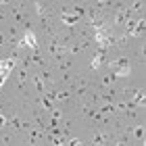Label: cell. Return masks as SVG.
<instances>
[{"mask_svg": "<svg viewBox=\"0 0 146 146\" xmlns=\"http://www.w3.org/2000/svg\"><path fill=\"white\" fill-rule=\"evenodd\" d=\"M109 69L115 73V77H127L131 73V65L127 58H119V61H111L109 63Z\"/></svg>", "mask_w": 146, "mask_h": 146, "instance_id": "6da1fadb", "label": "cell"}, {"mask_svg": "<svg viewBox=\"0 0 146 146\" xmlns=\"http://www.w3.org/2000/svg\"><path fill=\"white\" fill-rule=\"evenodd\" d=\"M23 40H25V44H27L31 50H38V38H36L34 31L27 29V31H25V36H23Z\"/></svg>", "mask_w": 146, "mask_h": 146, "instance_id": "7a4b0ae2", "label": "cell"}, {"mask_svg": "<svg viewBox=\"0 0 146 146\" xmlns=\"http://www.w3.org/2000/svg\"><path fill=\"white\" fill-rule=\"evenodd\" d=\"M77 21H79V17L75 15V13H67L65 11L61 15V23H65V25H75Z\"/></svg>", "mask_w": 146, "mask_h": 146, "instance_id": "3957f363", "label": "cell"}, {"mask_svg": "<svg viewBox=\"0 0 146 146\" xmlns=\"http://www.w3.org/2000/svg\"><path fill=\"white\" fill-rule=\"evenodd\" d=\"M104 54H107V50H98V52H96V56L92 58L90 67H92V69H100V65L104 63Z\"/></svg>", "mask_w": 146, "mask_h": 146, "instance_id": "277c9868", "label": "cell"}, {"mask_svg": "<svg viewBox=\"0 0 146 146\" xmlns=\"http://www.w3.org/2000/svg\"><path fill=\"white\" fill-rule=\"evenodd\" d=\"M31 84L36 86L38 92H44V79L40 77V75H31Z\"/></svg>", "mask_w": 146, "mask_h": 146, "instance_id": "5b68a950", "label": "cell"}, {"mask_svg": "<svg viewBox=\"0 0 146 146\" xmlns=\"http://www.w3.org/2000/svg\"><path fill=\"white\" fill-rule=\"evenodd\" d=\"M144 90H138L136 92V100H134V104H136V107H142V104H144Z\"/></svg>", "mask_w": 146, "mask_h": 146, "instance_id": "8992f818", "label": "cell"}, {"mask_svg": "<svg viewBox=\"0 0 146 146\" xmlns=\"http://www.w3.org/2000/svg\"><path fill=\"white\" fill-rule=\"evenodd\" d=\"M40 102H42V107H44V109L52 111V104H54V100H52L50 96H44V98H42V100H40Z\"/></svg>", "mask_w": 146, "mask_h": 146, "instance_id": "52a82bcc", "label": "cell"}, {"mask_svg": "<svg viewBox=\"0 0 146 146\" xmlns=\"http://www.w3.org/2000/svg\"><path fill=\"white\" fill-rule=\"evenodd\" d=\"M134 136H136L140 142H144V127H142V125H138V127L134 129Z\"/></svg>", "mask_w": 146, "mask_h": 146, "instance_id": "ba28073f", "label": "cell"}, {"mask_svg": "<svg viewBox=\"0 0 146 146\" xmlns=\"http://www.w3.org/2000/svg\"><path fill=\"white\" fill-rule=\"evenodd\" d=\"M11 69H0V88H2V84L6 82V77H9Z\"/></svg>", "mask_w": 146, "mask_h": 146, "instance_id": "9c48e42d", "label": "cell"}, {"mask_svg": "<svg viewBox=\"0 0 146 146\" xmlns=\"http://www.w3.org/2000/svg\"><path fill=\"white\" fill-rule=\"evenodd\" d=\"M40 140V131L38 129H31L29 131V142H38Z\"/></svg>", "mask_w": 146, "mask_h": 146, "instance_id": "30bf717a", "label": "cell"}, {"mask_svg": "<svg viewBox=\"0 0 146 146\" xmlns=\"http://www.w3.org/2000/svg\"><path fill=\"white\" fill-rule=\"evenodd\" d=\"M36 11H38V15H40V17H46V11H44L42 2H36Z\"/></svg>", "mask_w": 146, "mask_h": 146, "instance_id": "8fae6325", "label": "cell"}, {"mask_svg": "<svg viewBox=\"0 0 146 146\" xmlns=\"http://www.w3.org/2000/svg\"><path fill=\"white\" fill-rule=\"evenodd\" d=\"M65 144H71V146H77V144H82V140H79V138H67V140H65Z\"/></svg>", "mask_w": 146, "mask_h": 146, "instance_id": "7c38bea8", "label": "cell"}, {"mask_svg": "<svg viewBox=\"0 0 146 146\" xmlns=\"http://www.w3.org/2000/svg\"><path fill=\"white\" fill-rule=\"evenodd\" d=\"M25 79H27V69H25V67H23V69H21V73H19V82H21V84H23V82H25Z\"/></svg>", "mask_w": 146, "mask_h": 146, "instance_id": "4fadbf2b", "label": "cell"}, {"mask_svg": "<svg viewBox=\"0 0 146 146\" xmlns=\"http://www.w3.org/2000/svg\"><path fill=\"white\" fill-rule=\"evenodd\" d=\"M63 117V111H52V119H56V121H61Z\"/></svg>", "mask_w": 146, "mask_h": 146, "instance_id": "5bb4252c", "label": "cell"}, {"mask_svg": "<svg viewBox=\"0 0 146 146\" xmlns=\"http://www.w3.org/2000/svg\"><path fill=\"white\" fill-rule=\"evenodd\" d=\"M100 142H104V136H102V134H98V136L94 138V144H100Z\"/></svg>", "mask_w": 146, "mask_h": 146, "instance_id": "9a60e30c", "label": "cell"}, {"mask_svg": "<svg viewBox=\"0 0 146 146\" xmlns=\"http://www.w3.org/2000/svg\"><path fill=\"white\" fill-rule=\"evenodd\" d=\"M6 123H9V119H6L4 115H0V127H2V125H6Z\"/></svg>", "mask_w": 146, "mask_h": 146, "instance_id": "2e32d148", "label": "cell"}, {"mask_svg": "<svg viewBox=\"0 0 146 146\" xmlns=\"http://www.w3.org/2000/svg\"><path fill=\"white\" fill-rule=\"evenodd\" d=\"M11 123H13V125H15V127H17V129H19V127H21V121H19V119H13V121H11Z\"/></svg>", "mask_w": 146, "mask_h": 146, "instance_id": "e0dca14e", "label": "cell"}, {"mask_svg": "<svg viewBox=\"0 0 146 146\" xmlns=\"http://www.w3.org/2000/svg\"><path fill=\"white\" fill-rule=\"evenodd\" d=\"M0 44H4V36H2V31H0Z\"/></svg>", "mask_w": 146, "mask_h": 146, "instance_id": "ac0fdd59", "label": "cell"}, {"mask_svg": "<svg viewBox=\"0 0 146 146\" xmlns=\"http://www.w3.org/2000/svg\"><path fill=\"white\" fill-rule=\"evenodd\" d=\"M96 2H98V4H107V0H96Z\"/></svg>", "mask_w": 146, "mask_h": 146, "instance_id": "d6986e66", "label": "cell"}, {"mask_svg": "<svg viewBox=\"0 0 146 146\" xmlns=\"http://www.w3.org/2000/svg\"><path fill=\"white\" fill-rule=\"evenodd\" d=\"M0 4H9V0H0Z\"/></svg>", "mask_w": 146, "mask_h": 146, "instance_id": "ffe728a7", "label": "cell"}]
</instances>
